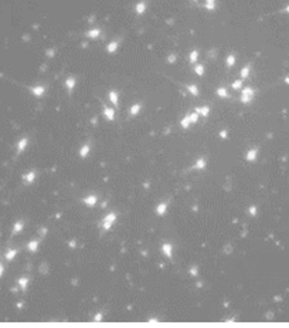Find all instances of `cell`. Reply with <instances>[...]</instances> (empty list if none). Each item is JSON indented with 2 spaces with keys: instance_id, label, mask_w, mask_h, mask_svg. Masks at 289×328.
Returning a JSON list of instances; mask_svg holds the SVG:
<instances>
[{
  "instance_id": "1",
  "label": "cell",
  "mask_w": 289,
  "mask_h": 328,
  "mask_svg": "<svg viewBox=\"0 0 289 328\" xmlns=\"http://www.w3.org/2000/svg\"><path fill=\"white\" fill-rule=\"evenodd\" d=\"M115 222V214H108L104 220H102V224H104V227L108 230V229H111V224Z\"/></svg>"
},
{
  "instance_id": "2",
  "label": "cell",
  "mask_w": 289,
  "mask_h": 328,
  "mask_svg": "<svg viewBox=\"0 0 289 328\" xmlns=\"http://www.w3.org/2000/svg\"><path fill=\"white\" fill-rule=\"evenodd\" d=\"M85 202H86V205H88V206H94V203L97 202V198H95V196H89V198L85 199Z\"/></svg>"
},
{
  "instance_id": "3",
  "label": "cell",
  "mask_w": 289,
  "mask_h": 328,
  "mask_svg": "<svg viewBox=\"0 0 289 328\" xmlns=\"http://www.w3.org/2000/svg\"><path fill=\"white\" fill-rule=\"evenodd\" d=\"M37 246H38V242H31L28 244V250L30 251H36L37 250Z\"/></svg>"
},
{
  "instance_id": "4",
  "label": "cell",
  "mask_w": 289,
  "mask_h": 328,
  "mask_svg": "<svg viewBox=\"0 0 289 328\" xmlns=\"http://www.w3.org/2000/svg\"><path fill=\"white\" fill-rule=\"evenodd\" d=\"M27 283H28L27 278H20V280H18V284H20V287H21L23 290L27 287Z\"/></svg>"
},
{
  "instance_id": "5",
  "label": "cell",
  "mask_w": 289,
  "mask_h": 328,
  "mask_svg": "<svg viewBox=\"0 0 289 328\" xmlns=\"http://www.w3.org/2000/svg\"><path fill=\"white\" fill-rule=\"evenodd\" d=\"M163 250H165V254H167L170 257L172 256V247H170V244H165V247H163Z\"/></svg>"
},
{
  "instance_id": "6",
  "label": "cell",
  "mask_w": 289,
  "mask_h": 328,
  "mask_svg": "<svg viewBox=\"0 0 289 328\" xmlns=\"http://www.w3.org/2000/svg\"><path fill=\"white\" fill-rule=\"evenodd\" d=\"M16 253H17V250H9V253L6 254V259L7 260H11L14 256H16Z\"/></svg>"
},
{
  "instance_id": "7",
  "label": "cell",
  "mask_w": 289,
  "mask_h": 328,
  "mask_svg": "<svg viewBox=\"0 0 289 328\" xmlns=\"http://www.w3.org/2000/svg\"><path fill=\"white\" fill-rule=\"evenodd\" d=\"M23 229V223H16V226H14V230H13V233H18Z\"/></svg>"
},
{
  "instance_id": "8",
  "label": "cell",
  "mask_w": 289,
  "mask_h": 328,
  "mask_svg": "<svg viewBox=\"0 0 289 328\" xmlns=\"http://www.w3.org/2000/svg\"><path fill=\"white\" fill-rule=\"evenodd\" d=\"M166 207H167L166 205H160V206L157 207V213L159 214H163V213H165V210H166Z\"/></svg>"
},
{
  "instance_id": "9",
  "label": "cell",
  "mask_w": 289,
  "mask_h": 328,
  "mask_svg": "<svg viewBox=\"0 0 289 328\" xmlns=\"http://www.w3.org/2000/svg\"><path fill=\"white\" fill-rule=\"evenodd\" d=\"M33 176H34L33 173H30V175L27 176V180H28V182H30V180H33Z\"/></svg>"
},
{
  "instance_id": "10",
  "label": "cell",
  "mask_w": 289,
  "mask_h": 328,
  "mask_svg": "<svg viewBox=\"0 0 289 328\" xmlns=\"http://www.w3.org/2000/svg\"><path fill=\"white\" fill-rule=\"evenodd\" d=\"M2 274H3V264H0V277H2Z\"/></svg>"
}]
</instances>
